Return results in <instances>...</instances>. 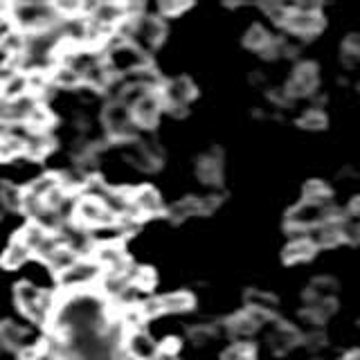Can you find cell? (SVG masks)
<instances>
[{"instance_id":"10","label":"cell","mask_w":360,"mask_h":360,"mask_svg":"<svg viewBox=\"0 0 360 360\" xmlns=\"http://www.w3.org/2000/svg\"><path fill=\"white\" fill-rule=\"evenodd\" d=\"M320 86V70L318 65L311 61H302L300 65H295L288 84H286V93L290 99L295 97H309L311 93H315V88Z\"/></svg>"},{"instance_id":"20","label":"cell","mask_w":360,"mask_h":360,"mask_svg":"<svg viewBox=\"0 0 360 360\" xmlns=\"http://www.w3.org/2000/svg\"><path fill=\"white\" fill-rule=\"evenodd\" d=\"M338 295V281L333 277H315L309 288H307V304H313V302H326V300H335Z\"/></svg>"},{"instance_id":"35","label":"cell","mask_w":360,"mask_h":360,"mask_svg":"<svg viewBox=\"0 0 360 360\" xmlns=\"http://www.w3.org/2000/svg\"><path fill=\"white\" fill-rule=\"evenodd\" d=\"M223 360H257L255 347L248 342H236L228 352H223Z\"/></svg>"},{"instance_id":"15","label":"cell","mask_w":360,"mask_h":360,"mask_svg":"<svg viewBox=\"0 0 360 360\" xmlns=\"http://www.w3.org/2000/svg\"><path fill=\"white\" fill-rule=\"evenodd\" d=\"M307 236L313 241L315 248H333L342 241V228H340V219L333 217L329 221H324L320 225H315L313 230L307 232Z\"/></svg>"},{"instance_id":"39","label":"cell","mask_w":360,"mask_h":360,"mask_svg":"<svg viewBox=\"0 0 360 360\" xmlns=\"http://www.w3.org/2000/svg\"><path fill=\"white\" fill-rule=\"evenodd\" d=\"M3 200H5V205L7 210H20L22 205V191L14 185H7L3 187Z\"/></svg>"},{"instance_id":"37","label":"cell","mask_w":360,"mask_h":360,"mask_svg":"<svg viewBox=\"0 0 360 360\" xmlns=\"http://www.w3.org/2000/svg\"><path fill=\"white\" fill-rule=\"evenodd\" d=\"M189 338L196 345H207L217 338V331H214L210 324H198V326H194V329H189Z\"/></svg>"},{"instance_id":"11","label":"cell","mask_w":360,"mask_h":360,"mask_svg":"<svg viewBox=\"0 0 360 360\" xmlns=\"http://www.w3.org/2000/svg\"><path fill=\"white\" fill-rule=\"evenodd\" d=\"M93 262L101 268V273H117V275L131 273L129 257H127V252H124L117 243L97 245L95 250H93Z\"/></svg>"},{"instance_id":"8","label":"cell","mask_w":360,"mask_h":360,"mask_svg":"<svg viewBox=\"0 0 360 360\" xmlns=\"http://www.w3.org/2000/svg\"><path fill=\"white\" fill-rule=\"evenodd\" d=\"M127 160L135 167L140 169L144 174H153L160 169L162 165V149L158 146V142L153 140H129L127 142Z\"/></svg>"},{"instance_id":"25","label":"cell","mask_w":360,"mask_h":360,"mask_svg":"<svg viewBox=\"0 0 360 360\" xmlns=\"http://www.w3.org/2000/svg\"><path fill=\"white\" fill-rule=\"evenodd\" d=\"M50 236H52V232L43 230L41 225H37V223H30V225H25V228L20 230L18 239L30 248V252H32V255H37V252L41 250V248L45 245V241L50 239Z\"/></svg>"},{"instance_id":"45","label":"cell","mask_w":360,"mask_h":360,"mask_svg":"<svg viewBox=\"0 0 360 360\" xmlns=\"http://www.w3.org/2000/svg\"><path fill=\"white\" fill-rule=\"evenodd\" d=\"M342 360H360V349H354V352L345 354V358H342Z\"/></svg>"},{"instance_id":"3","label":"cell","mask_w":360,"mask_h":360,"mask_svg":"<svg viewBox=\"0 0 360 360\" xmlns=\"http://www.w3.org/2000/svg\"><path fill=\"white\" fill-rule=\"evenodd\" d=\"M333 217H335V212H333L331 205H315V202L300 200L297 205L288 212L286 225H288V230H292V232L307 234L309 230L315 228V225H320V223L329 221Z\"/></svg>"},{"instance_id":"21","label":"cell","mask_w":360,"mask_h":360,"mask_svg":"<svg viewBox=\"0 0 360 360\" xmlns=\"http://www.w3.org/2000/svg\"><path fill=\"white\" fill-rule=\"evenodd\" d=\"M167 214L174 223H183L191 217H200V196H185L176 200L174 205L167 210Z\"/></svg>"},{"instance_id":"30","label":"cell","mask_w":360,"mask_h":360,"mask_svg":"<svg viewBox=\"0 0 360 360\" xmlns=\"http://www.w3.org/2000/svg\"><path fill=\"white\" fill-rule=\"evenodd\" d=\"M43 295L45 292L34 284H30V281H20V284H16V288H14V297L18 302L20 311H27L30 307H34V304H39L43 300Z\"/></svg>"},{"instance_id":"9","label":"cell","mask_w":360,"mask_h":360,"mask_svg":"<svg viewBox=\"0 0 360 360\" xmlns=\"http://www.w3.org/2000/svg\"><path fill=\"white\" fill-rule=\"evenodd\" d=\"M101 277V268L93 262V259H77V262L59 273V284L68 290V292H75V290H86L90 284Z\"/></svg>"},{"instance_id":"6","label":"cell","mask_w":360,"mask_h":360,"mask_svg":"<svg viewBox=\"0 0 360 360\" xmlns=\"http://www.w3.org/2000/svg\"><path fill=\"white\" fill-rule=\"evenodd\" d=\"M72 221L82 228H108V225H115L117 219L104 207V202L93 198V196H84L75 202V214Z\"/></svg>"},{"instance_id":"18","label":"cell","mask_w":360,"mask_h":360,"mask_svg":"<svg viewBox=\"0 0 360 360\" xmlns=\"http://www.w3.org/2000/svg\"><path fill=\"white\" fill-rule=\"evenodd\" d=\"M196 176L205 185H219L223 180V160L217 151L200 155L196 160Z\"/></svg>"},{"instance_id":"38","label":"cell","mask_w":360,"mask_h":360,"mask_svg":"<svg viewBox=\"0 0 360 360\" xmlns=\"http://www.w3.org/2000/svg\"><path fill=\"white\" fill-rule=\"evenodd\" d=\"M262 9H264V14H268L270 20L281 22V25H284V20H286L288 11H290L288 5H281V3H264Z\"/></svg>"},{"instance_id":"13","label":"cell","mask_w":360,"mask_h":360,"mask_svg":"<svg viewBox=\"0 0 360 360\" xmlns=\"http://www.w3.org/2000/svg\"><path fill=\"white\" fill-rule=\"evenodd\" d=\"M131 202H133V212L138 219L158 217V214H162V210H165L160 194H158V191L149 185L135 189L131 194Z\"/></svg>"},{"instance_id":"27","label":"cell","mask_w":360,"mask_h":360,"mask_svg":"<svg viewBox=\"0 0 360 360\" xmlns=\"http://www.w3.org/2000/svg\"><path fill=\"white\" fill-rule=\"evenodd\" d=\"M270 43H273V37H270V32L264 25H257V22L248 27L245 34H243V45H245L248 50H252V52L262 54Z\"/></svg>"},{"instance_id":"34","label":"cell","mask_w":360,"mask_h":360,"mask_svg":"<svg viewBox=\"0 0 360 360\" xmlns=\"http://www.w3.org/2000/svg\"><path fill=\"white\" fill-rule=\"evenodd\" d=\"M18 153H25V144H22V138L9 133L0 138V162H7L11 158H16Z\"/></svg>"},{"instance_id":"23","label":"cell","mask_w":360,"mask_h":360,"mask_svg":"<svg viewBox=\"0 0 360 360\" xmlns=\"http://www.w3.org/2000/svg\"><path fill=\"white\" fill-rule=\"evenodd\" d=\"M22 144H25V153L30 158H43L52 149V138L48 135V131H30L22 138Z\"/></svg>"},{"instance_id":"42","label":"cell","mask_w":360,"mask_h":360,"mask_svg":"<svg viewBox=\"0 0 360 360\" xmlns=\"http://www.w3.org/2000/svg\"><path fill=\"white\" fill-rule=\"evenodd\" d=\"M219 205H221V196H217V194H212V196H200V217H207V214H214Z\"/></svg>"},{"instance_id":"40","label":"cell","mask_w":360,"mask_h":360,"mask_svg":"<svg viewBox=\"0 0 360 360\" xmlns=\"http://www.w3.org/2000/svg\"><path fill=\"white\" fill-rule=\"evenodd\" d=\"M189 7H191L189 3H172V0H167V3H160V14L167 18H174L183 14V11H187Z\"/></svg>"},{"instance_id":"33","label":"cell","mask_w":360,"mask_h":360,"mask_svg":"<svg viewBox=\"0 0 360 360\" xmlns=\"http://www.w3.org/2000/svg\"><path fill=\"white\" fill-rule=\"evenodd\" d=\"M297 124L304 131H322L326 127V112L322 108H318V106L307 108L300 115Z\"/></svg>"},{"instance_id":"2","label":"cell","mask_w":360,"mask_h":360,"mask_svg":"<svg viewBox=\"0 0 360 360\" xmlns=\"http://www.w3.org/2000/svg\"><path fill=\"white\" fill-rule=\"evenodd\" d=\"M284 27L292 34V37L311 39L315 34L324 30V16L320 11V5L315 3H302L290 7L288 16L284 20Z\"/></svg>"},{"instance_id":"43","label":"cell","mask_w":360,"mask_h":360,"mask_svg":"<svg viewBox=\"0 0 360 360\" xmlns=\"http://www.w3.org/2000/svg\"><path fill=\"white\" fill-rule=\"evenodd\" d=\"M153 360H180V358L176 356V352H169V349L160 347V352H158V356Z\"/></svg>"},{"instance_id":"4","label":"cell","mask_w":360,"mask_h":360,"mask_svg":"<svg viewBox=\"0 0 360 360\" xmlns=\"http://www.w3.org/2000/svg\"><path fill=\"white\" fill-rule=\"evenodd\" d=\"M101 120H104L106 133L110 138L129 142L135 138V122L131 115V106L124 104L122 99H112L106 104L104 112H101Z\"/></svg>"},{"instance_id":"31","label":"cell","mask_w":360,"mask_h":360,"mask_svg":"<svg viewBox=\"0 0 360 360\" xmlns=\"http://www.w3.org/2000/svg\"><path fill=\"white\" fill-rule=\"evenodd\" d=\"M56 187H61L59 176H54V174H45V176H41V178H37V180H32V183L27 185V189H25V191H30L32 196H37V198L45 200V198H48Z\"/></svg>"},{"instance_id":"14","label":"cell","mask_w":360,"mask_h":360,"mask_svg":"<svg viewBox=\"0 0 360 360\" xmlns=\"http://www.w3.org/2000/svg\"><path fill=\"white\" fill-rule=\"evenodd\" d=\"M300 342H302L300 331L295 329V326L286 324V322L277 324L268 335V345H270V349H273V354H277V356H286Z\"/></svg>"},{"instance_id":"26","label":"cell","mask_w":360,"mask_h":360,"mask_svg":"<svg viewBox=\"0 0 360 360\" xmlns=\"http://www.w3.org/2000/svg\"><path fill=\"white\" fill-rule=\"evenodd\" d=\"M302 200L315 205H331V187L324 180H309L302 189Z\"/></svg>"},{"instance_id":"1","label":"cell","mask_w":360,"mask_h":360,"mask_svg":"<svg viewBox=\"0 0 360 360\" xmlns=\"http://www.w3.org/2000/svg\"><path fill=\"white\" fill-rule=\"evenodd\" d=\"M9 20L22 34L48 32L61 22V14L48 3H14L9 7Z\"/></svg>"},{"instance_id":"24","label":"cell","mask_w":360,"mask_h":360,"mask_svg":"<svg viewBox=\"0 0 360 360\" xmlns=\"http://www.w3.org/2000/svg\"><path fill=\"white\" fill-rule=\"evenodd\" d=\"M30 257H32L30 248L16 236V239L5 248V252H3V259H0V264H3L5 268H9V270H14V268H20L22 264H25Z\"/></svg>"},{"instance_id":"32","label":"cell","mask_w":360,"mask_h":360,"mask_svg":"<svg viewBox=\"0 0 360 360\" xmlns=\"http://www.w3.org/2000/svg\"><path fill=\"white\" fill-rule=\"evenodd\" d=\"M340 56H342V63L349 68V70H358L360 68V37H356V34L347 37L342 41Z\"/></svg>"},{"instance_id":"36","label":"cell","mask_w":360,"mask_h":360,"mask_svg":"<svg viewBox=\"0 0 360 360\" xmlns=\"http://www.w3.org/2000/svg\"><path fill=\"white\" fill-rule=\"evenodd\" d=\"M340 228H342V241L358 245L360 243V219L349 217V219H340Z\"/></svg>"},{"instance_id":"17","label":"cell","mask_w":360,"mask_h":360,"mask_svg":"<svg viewBox=\"0 0 360 360\" xmlns=\"http://www.w3.org/2000/svg\"><path fill=\"white\" fill-rule=\"evenodd\" d=\"M315 252H318V248H315L313 241L304 234V236H295V239L281 250V259H284V264L295 266V264H304V262H309V259H313Z\"/></svg>"},{"instance_id":"22","label":"cell","mask_w":360,"mask_h":360,"mask_svg":"<svg viewBox=\"0 0 360 360\" xmlns=\"http://www.w3.org/2000/svg\"><path fill=\"white\" fill-rule=\"evenodd\" d=\"M25 338H27V331L18 326L16 322L11 320H5L0 322V345L5 349H11V352H18L25 345Z\"/></svg>"},{"instance_id":"29","label":"cell","mask_w":360,"mask_h":360,"mask_svg":"<svg viewBox=\"0 0 360 360\" xmlns=\"http://www.w3.org/2000/svg\"><path fill=\"white\" fill-rule=\"evenodd\" d=\"M50 82L54 86H61V88H75L79 84H84L82 82V75H79L72 65H68V63H56L52 70H50Z\"/></svg>"},{"instance_id":"19","label":"cell","mask_w":360,"mask_h":360,"mask_svg":"<svg viewBox=\"0 0 360 360\" xmlns=\"http://www.w3.org/2000/svg\"><path fill=\"white\" fill-rule=\"evenodd\" d=\"M245 304H248V309L259 313V315H264V318H273V313L277 311V297L273 295V292H268V290H259V288H252V290H248V295H245Z\"/></svg>"},{"instance_id":"7","label":"cell","mask_w":360,"mask_h":360,"mask_svg":"<svg viewBox=\"0 0 360 360\" xmlns=\"http://www.w3.org/2000/svg\"><path fill=\"white\" fill-rule=\"evenodd\" d=\"M165 110L160 90H142V93L131 101V115L135 127L151 129L160 120V112Z\"/></svg>"},{"instance_id":"28","label":"cell","mask_w":360,"mask_h":360,"mask_svg":"<svg viewBox=\"0 0 360 360\" xmlns=\"http://www.w3.org/2000/svg\"><path fill=\"white\" fill-rule=\"evenodd\" d=\"M162 311L165 313H183L194 307V295L187 290H176V292H167L160 297Z\"/></svg>"},{"instance_id":"16","label":"cell","mask_w":360,"mask_h":360,"mask_svg":"<svg viewBox=\"0 0 360 360\" xmlns=\"http://www.w3.org/2000/svg\"><path fill=\"white\" fill-rule=\"evenodd\" d=\"M264 320H266L264 315L245 309L241 313H236L234 318H230L228 329H230L232 338H236V340H248V338H250L259 329V324H262Z\"/></svg>"},{"instance_id":"12","label":"cell","mask_w":360,"mask_h":360,"mask_svg":"<svg viewBox=\"0 0 360 360\" xmlns=\"http://www.w3.org/2000/svg\"><path fill=\"white\" fill-rule=\"evenodd\" d=\"M124 352L131 360H153L160 352L158 342H153V338L142 331V329H131L124 338Z\"/></svg>"},{"instance_id":"41","label":"cell","mask_w":360,"mask_h":360,"mask_svg":"<svg viewBox=\"0 0 360 360\" xmlns=\"http://www.w3.org/2000/svg\"><path fill=\"white\" fill-rule=\"evenodd\" d=\"M302 342L307 345L309 349H320L326 342V335H324L322 329H311L307 335H302Z\"/></svg>"},{"instance_id":"5","label":"cell","mask_w":360,"mask_h":360,"mask_svg":"<svg viewBox=\"0 0 360 360\" xmlns=\"http://www.w3.org/2000/svg\"><path fill=\"white\" fill-rule=\"evenodd\" d=\"M160 97H162L165 110H169L172 115L183 117L191 104V99L196 97V84L191 82L189 77L169 79V82L160 88Z\"/></svg>"},{"instance_id":"44","label":"cell","mask_w":360,"mask_h":360,"mask_svg":"<svg viewBox=\"0 0 360 360\" xmlns=\"http://www.w3.org/2000/svg\"><path fill=\"white\" fill-rule=\"evenodd\" d=\"M349 212H352V217L360 219V196H356V198L352 200V205H349Z\"/></svg>"}]
</instances>
